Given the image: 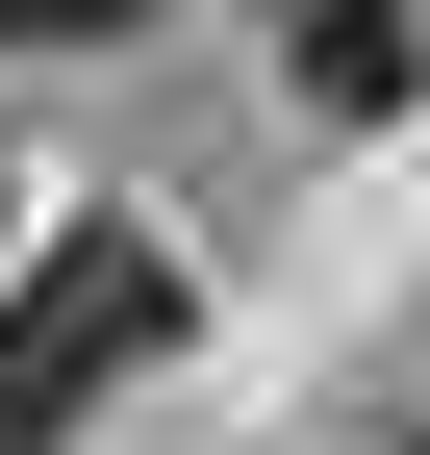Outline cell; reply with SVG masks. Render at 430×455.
Segmentation results:
<instances>
[{"label":"cell","instance_id":"obj_2","mask_svg":"<svg viewBox=\"0 0 430 455\" xmlns=\"http://www.w3.org/2000/svg\"><path fill=\"white\" fill-rule=\"evenodd\" d=\"M405 76H430V51H405V0H304V101H330V127H380Z\"/></svg>","mask_w":430,"mask_h":455},{"label":"cell","instance_id":"obj_3","mask_svg":"<svg viewBox=\"0 0 430 455\" xmlns=\"http://www.w3.org/2000/svg\"><path fill=\"white\" fill-rule=\"evenodd\" d=\"M101 26H152V0H0V51H101Z\"/></svg>","mask_w":430,"mask_h":455},{"label":"cell","instance_id":"obj_4","mask_svg":"<svg viewBox=\"0 0 430 455\" xmlns=\"http://www.w3.org/2000/svg\"><path fill=\"white\" fill-rule=\"evenodd\" d=\"M0 253H26V178H0Z\"/></svg>","mask_w":430,"mask_h":455},{"label":"cell","instance_id":"obj_5","mask_svg":"<svg viewBox=\"0 0 430 455\" xmlns=\"http://www.w3.org/2000/svg\"><path fill=\"white\" fill-rule=\"evenodd\" d=\"M405 455H430V430H405Z\"/></svg>","mask_w":430,"mask_h":455},{"label":"cell","instance_id":"obj_1","mask_svg":"<svg viewBox=\"0 0 430 455\" xmlns=\"http://www.w3.org/2000/svg\"><path fill=\"white\" fill-rule=\"evenodd\" d=\"M152 355H178V253H152V228H76V253H26V304H0V455H51L76 405H127Z\"/></svg>","mask_w":430,"mask_h":455}]
</instances>
